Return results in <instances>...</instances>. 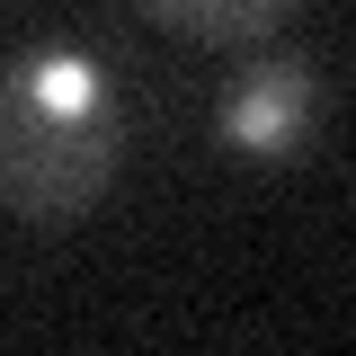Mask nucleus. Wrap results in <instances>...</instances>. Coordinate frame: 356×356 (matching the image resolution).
Returning <instances> with one entry per match:
<instances>
[{"label": "nucleus", "mask_w": 356, "mask_h": 356, "mask_svg": "<svg viewBox=\"0 0 356 356\" xmlns=\"http://www.w3.org/2000/svg\"><path fill=\"white\" fill-rule=\"evenodd\" d=\"M125 152L116 72L89 44H27L0 72V205L18 222H81Z\"/></svg>", "instance_id": "nucleus-1"}, {"label": "nucleus", "mask_w": 356, "mask_h": 356, "mask_svg": "<svg viewBox=\"0 0 356 356\" xmlns=\"http://www.w3.org/2000/svg\"><path fill=\"white\" fill-rule=\"evenodd\" d=\"M312 116H321V72L312 63H259L222 98L214 134H222V152H241V161H285L312 134Z\"/></svg>", "instance_id": "nucleus-2"}, {"label": "nucleus", "mask_w": 356, "mask_h": 356, "mask_svg": "<svg viewBox=\"0 0 356 356\" xmlns=\"http://www.w3.org/2000/svg\"><path fill=\"white\" fill-rule=\"evenodd\" d=\"M152 18H170V27H196V36H214V44H250L267 36L294 0H143Z\"/></svg>", "instance_id": "nucleus-3"}]
</instances>
